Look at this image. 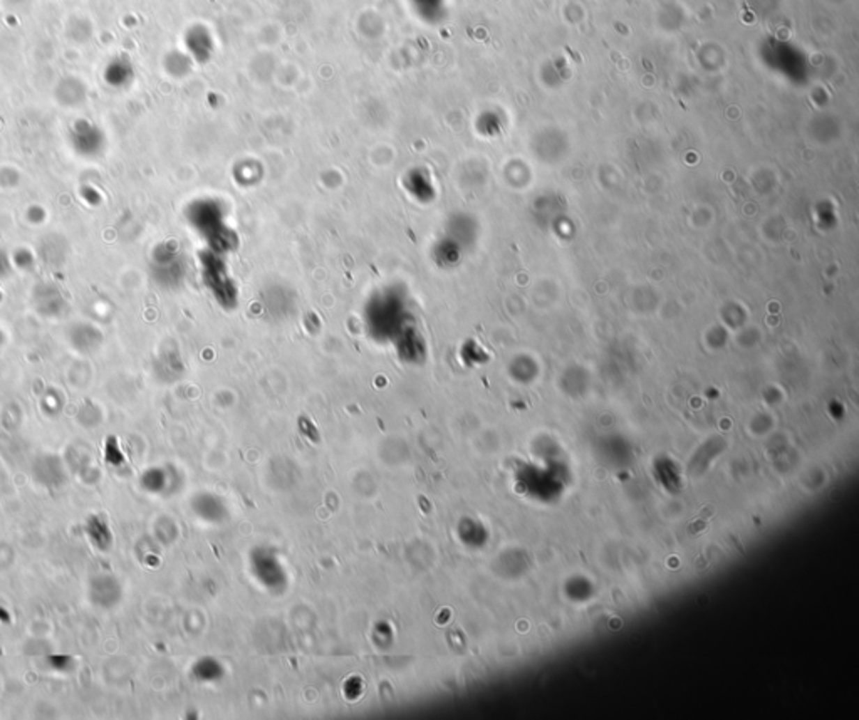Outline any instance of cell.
I'll return each instance as SVG.
<instances>
[{
	"mask_svg": "<svg viewBox=\"0 0 859 720\" xmlns=\"http://www.w3.org/2000/svg\"><path fill=\"white\" fill-rule=\"evenodd\" d=\"M121 586L114 576L98 574L89 583V598L99 608H114L121 602Z\"/></svg>",
	"mask_w": 859,
	"mask_h": 720,
	"instance_id": "cell-2",
	"label": "cell"
},
{
	"mask_svg": "<svg viewBox=\"0 0 859 720\" xmlns=\"http://www.w3.org/2000/svg\"><path fill=\"white\" fill-rule=\"evenodd\" d=\"M19 182V174L12 168H3L0 170V185L2 187H15Z\"/></svg>",
	"mask_w": 859,
	"mask_h": 720,
	"instance_id": "cell-12",
	"label": "cell"
},
{
	"mask_svg": "<svg viewBox=\"0 0 859 720\" xmlns=\"http://www.w3.org/2000/svg\"><path fill=\"white\" fill-rule=\"evenodd\" d=\"M10 269H12V259H9V256H7V254L0 249V279L7 277V275L10 274Z\"/></svg>",
	"mask_w": 859,
	"mask_h": 720,
	"instance_id": "cell-14",
	"label": "cell"
},
{
	"mask_svg": "<svg viewBox=\"0 0 859 720\" xmlns=\"http://www.w3.org/2000/svg\"><path fill=\"white\" fill-rule=\"evenodd\" d=\"M106 460L113 465L123 462V455L116 452V443H114L113 438L106 442Z\"/></svg>",
	"mask_w": 859,
	"mask_h": 720,
	"instance_id": "cell-13",
	"label": "cell"
},
{
	"mask_svg": "<svg viewBox=\"0 0 859 720\" xmlns=\"http://www.w3.org/2000/svg\"><path fill=\"white\" fill-rule=\"evenodd\" d=\"M34 306L39 314L54 318V316H59L64 311L66 301L57 287L44 284V286L37 287L34 292Z\"/></svg>",
	"mask_w": 859,
	"mask_h": 720,
	"instance_id": "cell-5",
	"label": "cell"
},
{
	"mask_svg": "<svg viewBox=\"0 0 859 720\" xmlns=\"http://www.w3.org/2000/svg\"><path fill=\"white\" fill-rule=\"evenodd\" d=\"M26 219L31 222L32 225H40L47 219V212H45V208L40 207V205H31L26 212Z\"/></svg>",
	"mask_w": 859,
	"mask_h": 720,
	"instance_id": "cell-11",
	"label": "cell"
},
{
	"mask_svg": "<svg viewBox=\"0 0 859 720\" xmlns=\"http://www.w3.org/2000/svg\"><path fill=\"white\" fill-rule=\"evenodd\" d=\"M0 299H2V292H0Z\"/></svg>",
	"mask_w": 859,
	"mask_h": 720,
	"instance_id": "cell-16",
	"label": "cell"
},
{
	"mask_svg": "<svg viewBox=\"0 0 859 720\" xmlns=\"http://www.w3.org/2000/svg\"><path fill=\"white\" fill-rule=\"evenodd\" d=\"M105 82L113 89H125L135 79V66L126 54L111 57L102 72Z\"/></svg>",
	"mask_w": 859,
	"mask_h": 720,
	"instance_id": "cell-4",
	"label": "cell"
},
{
	"mask_svg": "<svg viewBox=\"0 0 859 720\" xmlns=\"http://www.w3.org/2000/svg\"><path fill=\"white\" fill-rule=\"evenodd\" d=\"M54 94H56V100L59 101V105L74 108V106H79L84 102L88 91H86L84 82H82L79 77L69 76L64 77L63 81H59Z\"/></svg>",
	"mask_w": 859,
	"mask_h": 720,
	"instance_id": "cell-7",
	"label": "cell"
},
{
	"mask_svg": "<svg viewBox=\"0 0 859 720\" xmlns=\"http://www.w3.org/2000/svg\"><path fill=\"white\" fill-rule=\"evenodd\" d=\"M84 530H86V536L89 537L91 544L96 547V549L99 551L109 549L111 542H113V536H111L109 526H107V522L102 519V517H99V516L89 517L88 522H86Z\"/></svg>",
	"mask_w": 859,
	"mask_h": 720,
	"instance_id": "cell-8",
	"label": "cell"
},
{
	"mask_svg": "<svg viewBox=\"0 0 859 720\" xmlns=\"http://www.w3.org/2000/svg\"><path fill=\"white\" fill-rule=\"evenodd\" d=\"M69 143L74 153L81 158L96 160L105 155L107 148V137L101 126L89 119H77L69 130Z\"/></svg>",
	"mask_w": 859,
	"mask_h": 720,
	"instance_id": "cell-1",
	"label": "cell"
},
{
	"mask_svg": "<svg viewBox=\"0 0 859 720\" xmlns=\"http://www.w3.org/2000/svg\"><path fill=\"white\" fill-rule=\"evenodd\" d=\"M82 200L86 201L88 205H93V207H96L102 201V195L98 192V188H94L93 185H84V187L79 190Z\"/></svg>",
	"mask_w": 859,
	"mask_h": 720,
	"instance_id": "cell-10",
	"label": "cell"
},
{
	"mask_svg": "<svg viewBox=\"0 0 859 720\" xmlns=\"http://www.w3.org/2000/svg\"><path fill=\"white\" fill-rule=\"evenodd\" d=\"M32 475L44 487H59L66 480V468L59 457L43 455L32 465Z\"/></svg>",
	"mask_w": 859,
	"mask_h": 720,
	"instance_id": "cell-3",
	"label": "cell"
},
{
	"mask_svg": "<svg viewBox=\"0 0 859 720\" xmlns=\"http://www.w3.org/2000/svg\"><path fill=\"white\" fill-rule=\"evenodd\" d=\"M69 341L71 346L79 353H93L101 346L102 343V332L98 328L91 326V324L79 323L74 324L69 331Z\"/></svg>",
	"mask_w": 859,
	"mask_h": 720,
	"instance_id": "cell-6",
	"label": "cell"
},
{
	"mask_svg": "<svg viewBox=\"0 0 859 720\" xmlns=\"http://www.w3.org/2000/svg\"><path fill=\"white\" fill-rule=\"evenodd\" d=\"M3 343H6V336H3V332H2V329H0V349H2V346H3Z\"/></svg>",
	"mask_w": 859,
	"mask_h": 720,
	"instance_id": "cell-15",
	"label": "cell"
},
{
	"mask_svg": "<svg viewBox=\"0 0 859 720\" xmlns=\"http://www.w3.org/2000/svg\"><path fill=\"white\" fill-rule=\"evenodd\" d=\"M12 266H15L17 269L22 270H32L36 267L34 252H32L31 249H24V247L14 250V254H12Z\"/></svg>",
	"mask_w": 859,
	"mask_h": 720,
	"instance_id": "cell-9",
	"label": "cell"
}]
</instances>
